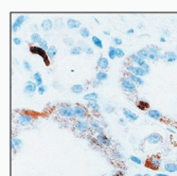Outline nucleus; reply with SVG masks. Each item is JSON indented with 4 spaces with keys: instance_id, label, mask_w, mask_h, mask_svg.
<instances>
[{
    "instance_id": "obj_1",
    "label": "nucleus",
    "mask_w": 177,
    "mask_h": 176,
    "mask_svg": "<svg viewBox=\"0 0 177 176\" xmlns=\"http://www.w3.org/2000/svg\"><path fill=\"white\" fill-rule=\"evenodd\" d=\"M56 114L61 118L67 120H74L75 118V114H74V109L73 106H71L70 104H61L56 107Z\"/></svg>"
},
{
    "instance_id": "obj_2",
    "label": "nucleus",
    "mask_w": 177,
    "mask_h": 176,
    "mask_svg": "<svg viewBox=\"0 0 177 176\" xmlns=\"http://www.w3.org/2000/svg\"><path fill=\"white\" fill-rule=\"evenodd\" d=\"M35 120V116L28 111H21L18 113L15 117V123L19 126H28L31 125Z\"/></svg>"
},
{
    "instance_id": "obj_3",
    "label": "nucleus",
    "mask_w": 177,
    "mask_h": 176,
    "mask_svg": "<svg viewBox=\"0 0 177 176\" xmlns=\"http://www.w3.org/2000/svg\"><path fill=\"white\" fill-rule=\"evenodd\" d=\"M120 85H121L122 89L127 93H135L137 91V85L127 77V75H124V77H121V80H120Z\"/></svg>"
},
{
    "instance_id": "obj_4",
    "label": "nucleus",
    "mask_w": 177,
    "mask_h": 176,
    "mask_svg": "<svg viewBox=\"0 0 177 176\" xmlns=\"http://www.w3.org/2000/svg\"><path fill=\"white\" fill-rule=\"evenodd\" d=\"M74 114H75V118L78 120H88L89 119V111H88L87 107L82 105V104H75L73 106Z\"/></svg>"
},
{
    "instance_id": "obj_5",
    "label": "nucleus",
    "mask_w": 177,
    "mask_h": 176,
    "mask_svg": "<svg viewBox=\"0 0 177 176\" xmlns=\"http://www.w3.org/2000/svg\"><path fill=\"white\" fill-rule=\"evenodd\" d=\"M73 127L78 133L80 134H87L91 131L88 120H78L76 119L73 123Z\"/></svg>"
},
{
    "instance_id": "obj_6",
    "label": "nucleus",
    "mask_w": 177,
    "mask_h": 176,
    "mask_svg": "<svg viewBox=\"0 0 177 176\" xmlns=\"http://www.w3.org/2000/svg\"><path fill=\"white\" fill-rule=\"evenodd\" d=\"M29 50L31 52L32 54H35V55H39V56L43 59L44 63L46 64V66H50V59L47 55V51H45L44 49H41V47L38 45H33V46H30Z\"/></svg>"
},
{
    "instance_id": "obj_7",
    "label": "nucleus",
    "mask_w": 177,
    "mask_h": 176,
    "mask_svg": "<svg viewBox=\"0 0 177 176\" xmlns=\"http://www.w3.org/2000/svg\"><path fill=\"white\" fill-rule=\"evenodd\" d=\"M88 122H89L90 129H91V132L94 134H102L104 133V126L101 124L99 118L94 117V116H90L89 119H88Z\"/></svg>"
},
{
    "instance_id": "obj_8",
    "label": "nucleus",
    "mask_w": 177,
    "mask_h": 176,
    "mask_svg": "<svg viewBox=\"0 0 177 176\" xmlns=\"http://www.w3.org/2000/svg\"><path fill=\"white\" fill-rule=\"evenodd\" d=\"M144 165L148 169L157 171V170H159L160 165H161V158L159 155H152L146 159Z\"/></svg>"
},
{
    "instance_id": "obj_9",
    "label": "nucleus",
    "mask_w": 177,
    "mask_h": 176,
    "mask_svg": "<svg viewBox=\"0 0 177 176\" xmlns=\"http://www.w3.org/2000/svg\"><path fill=\"white\" fill-rule=\"evenodd\" d=\"M94 139L96 141V144L100 145V147H110L112 145V141L105 133L102 134H98V135L94 136Z\"/></svg>"
},
{
    "instance_id": "obj_10",
    "label": "nucleus",
    "mask_w": 177,
    "mask_h": 176,
    "mask_svg": "<svg viewBox=\"0 0 177 176\" xmlns=\"http://www.w3.org/2000/svg\"><path fill=\"white\" fill-rule=\"evenodd\" d=\"M86 107H87L88 111H89V114H91V116H94V117H101L100 116V114H101V105L99 104V102L98 101H90V102H87V104H86Z\"/></svg>"
},
{
    "instance_id": "obj_11",
    "label": "nucleus",
    "mask_w": 177,
    "mask_h": 176,
    "mask_svg": "<svg viewBox=\"0 0 177 176\" xmlns=\"http://www.w3.org/2000/svg\"><path fill=\"white\" fill-rule=\"evenodd\" d=\"M148 52H150L148 59L154 62V63H155V62H158L159 59H161L162 53H161V50H160L159 47L152 45V46H150V47H148Z\"/></svg>"
},
{
    "instance_id": "obj_12",
    "label": "nucleus",
    "mask_w": 177,
    "mask_h": 176,
    "mask_svg": "<svg viewBox=\"0 0 177 176\" xmlns=\"http://www.w3.org/2000/svg\"><path fill=\"white\" fill-rule=\"evenodd\" d=\"M125 68H126V70H127V72L133 73V74L137 75V77H145V75H148L145 73V71L143 70V68L139 67V66L132 65V64H127Z\"/></svg>"
},
{
    "instance_id": "obj_13",
    "label": "nucleus",
    "mask_w": 177,
    "mask_h": 176,
    "mask_svg": "<svg viewBox=\"0 0 177 176\" xmlns=\"http://www.w3.org/2000/svg\"><path fill=\"white\" fill-rule=\"evenodd\" d=\"M29 19V16L27 15H19L16 17V19L14 20L13 25H12V32L16 33L18 30L23 27V25L25 23V21H27Z\"/></svg>"
},
{
    "instance_id": "obj_14",
    "label": "nucleus",
    "mask_w": 177,
    "mask_h": 176,
    "mask_svg": "<svg viewBox=\"0 0 177 176\" xmlns=\"http://www.w3.org/2000/svg\"><path fill=\"white\" fill-rule=\"evenodd\" d=\"M37 88H38V86L36 85V83L33 80H32V81H28L27 83L25 84V86H23V93L29 96V97H31V96H33L34 93H36Z\"/></svg>"
},
{
    "instance_id": "obj_15",
    "label": "nucleus",
    "mask_w": 177,
    "mask_h": 176,
    "mask_svg": "<svg viewBox=\"0 0 177 176\" xmlns=\"http://www.w3.org/2000/svg\"><path fill=\"white\" fill-rule=\"evenodd\" d=\"M163 137L158 133H152L145 138V141L150 144H158V143L162 142Z\"/></svg>"
},
{
    "instance_id": "obj_16",
    "label": "nucleus",
    "mask_w": 177,
    "mask_h": 176,
    "mask_svg": "<svg viewBox=\"0 0 177 176\" xmlns=\"http://www.w3.org/2000/svg\"><path fill=\"white\" fill-rule=\"evenodd\" d=\"M122 114H123L124 118H125L128 122H136V121H138V119H139V116L128 108L122 109Z\"/></svg>"
},
{
    "instance_id": "obj_17",
    "label": "nucleus",
    "mask_w": 177,
    "mask_h": 176,
    "mask_svg": "<svg viewBox=\"0 0 177 176\" xmlns=\"http://www.w3.org/2000/svg\"><path fill=\"white\" fill-rule=\"evenodd\" d=\"M161 59L166 63H175L177 61V53L174 51H166L162 53Z\"/></svg>"
},
{
    "instance_id": "obj_18",
    "label": "nucleus",
    "mask_w": 177,
    "mask_h": 176,
    "mask_svg": "<svg viewBox=\"0 0 177 176\" xmlns=\"http://www.w3.org/2000/svg\"><path fill=\"white\" fill-rule=\"evenodd\" d=\"M96 68L102 71H106L109 68V61L107 57L105 56H100L96 61Z\"/></svg>"
},
{
    "instance_id": "obj_19",
    "label": "nucleus",
    "mask_w": 177,
    "mask_h": 176,
    "mask_svg": "<svg viewBox=\"0 0 177 176\" xmlns=\"http://www.w3.org/2000/svg\"><path fill=\"white\" fill-rule=\"evenodd\" d=\"M23 140L20 138L16 137V136H13L12 137V141H11V149L13 152H16L18 150H20L23 147Z\"/></svg>"
},
{
    "instance_id": "obj_20",
    "label": "nucleus",
    "mask_w": 177,
    "mask_h": 176,
    "mask_svg": "<svg viewBox=\"0 0 177 176\" xmlns=\"http://www.w3.org/2000/svg\"><path fill=\"white\" fill-rule=\"evenodd\" d=\"M146 115H148V118L153 120H156V121H159V120H162V114L160 113L159 111H157V109H148L146 111Z\"/></svg>"
},
{
    "instance_id": "obj_21",
    "label": "nucleus",
    "mask_w": 177,
    "mask_h": 176,
    "mask_svg": "<svg viewBox=\"0 0 177 176\" xmlns=\"http://www.w3.org/2000/svg\"><path fill=\"white\" fill-rule=\"evenodd\" d=\"M130 59L133 63L136 64V66H139V67H143V66L146 64L145 59H141L140 56H138L137 53H132V54L130 55Z\"/></svg>"
},
{
    "instance_id": "obj_22",
    "label": "nucleus",
    "mask_w": 177,
    "mask_h": 176,
    "mask_svg": "<svg viewBox=\"0 0 177 176\" xmlns=\"http://www.w3.org/2000/svg\"><path fill=\"white\" fill-rule=\"evenodd\" d=\"M66 25L69 29L75 30V29H81V21L74 18H68L66 21Z\"/></svg>"
},
{
    "instance_id": "obj_23",
    "label": "nucleus",
    "mask_w": 177,
    "mask_h": 176,
    "mask_svg": "<svg viewBox=\"0 0 177 176\" xmlns=\"http://www.w3.org/2000/svg\"><path fill=\"white\" fill-rule=\"evenodd\" d=\"M41 29L44 30V31L46 32H50L52 29L54 28V23L51 20L50 18H47V19H44L43 21H41Z\"/></svg>"
},
{
    "instance_id": "obj_24",
    "label": "nucleus",
    "mask_w": 177,
    "mask_h": 176,
    "mask_svg": "<svg viewBox=\"0 0 177 176\" xmlns=\"http://www.w3.org/2000/svg\"><path fill=\"white\" fill-rule=\"evenodd\" d=\"M163 170L168 173H176L177 172V163L174 161H169L166 162L163 165Z\"/></svg>"
},
{
    "instance_id": "obj_25",
    "label": "nucleus",
    "mask_w": 177,
    "mask_h": 176,
    "mask_svg": "<svg viewBox=\"0 0 177 176\" xmlns=\"http://www.w3.org/2000/svg\"><path fill=\"white\" fill-rule=\"evenodd\" d=\"M70 90L71 93H73L74 95H81L84 93L85 90V87H84L83 84H73V85L70 87Z\"/></svg>"
},
{
    "instance_id": "obj_26",
    "label": "nucleus",
    "mask_w": 177,
    "mask_h": 176,
    "mask_svg": "<svg viewBox=\"0 0 177 176\" xmlns=\"http://www.w3.org/2000/svg\"><path fill=\"white\" fill-rule=\"evenodd\" d=\"M99 93H96V91H92V93H88L86 95L83 96V100H85L86 102H90V101H98L99 99Z\"/></svg>"
},
{
    "instance_id": "obj_27",
    "label": "nucleus",
    "mask_w": 177,
    "mask_h": 176,
    "mask_svg": "<svg viewBox=\"0 0 177 176\" xmlns=\"http://www.w3.org/2000/svg\"><path fill=\"white\" fill-rule=\"evenodd\" d=\"M127 75L128 77H130V80H132L133 82H134L136 85H138V86H142V85H144V80H143V77H137V75H135V74H133V73H130V72H127Z\"/></svg>"
},
{
    "instance_id": "obj_28",
    "label": "nucleus",
    "mask_w": 177,
    "mask_h": 176,
    "mask_svg": "<svg viewBox=\"0 0 177 176\" xmlns=\"http://www.w3.org/2000/svg\"><path fill=\"white\" fill-rule=\"evenodd\" d=\"M30 41H31V43L34 44V45H38V44L43 41V37H41V35L38 33V32H33V33L30 35Z\"/></svg>"
},
{
    "instance_id": "obj_29",
    "label": "nucleus",
    "mask_w": 177,
    "mask_h": 176,
    "mask_svg": "<svg viewBox=\"0 0 177 176\" xmlns=\"http://www.w3.org/2000/svg\"><path fill=\"white\" fill-rule=\"evenodd\" d=\"M109 155L112 157V159H114V160H124V156H123V154L121 153V152H119V151H117V150H110L109 151Z\"/></svg>"
},
{
    "instance_id": "obj_30",
    "label": "nucleus",
    "mask_w": 177,
    "mask_h": 176,
    "mask_svg": "<svg viewBox=\"0 0 177 176\" xmlns=\"http://www.w3.org/2000/svg\"><path fill=\"white\" fill-rule=\"evenodd\" d=\"M94 79H96L98 81H100V82H105V81H107V79H108V74H107V72L106 71H102V70H98L96 72V77Z\"/></svg>"
},
{
    "instance_id": "obj_31",
    "label": "nucleus",
    "mask_w": 177,
    "mask_h": 176,
    "mask_svg": "<svg viewBox=\"0 0 177 176\" xmlns=\"http://www.w3.org/2000/svg\"><path fill=\"white\" fill-rule=\"evenodd\" d=\"M136 106L138 107V109H140V111H148V109H150V104H148V102L144 101V100H139V101H137Z\"/></svg>"
},
{
    "instance_id": "obj_32",
    "label": "nucleus",
    "mask_w": 177,
    "mask_h": 176,
    "mask_svg": "<svg viewBox=\"0 0 177 176\" xmlns=\"http://www.w3.org/2000/svg\"><path fill=\"white\" fill-rule=\"evenodd\" d=\"M91 43H92V45L94 46L96 48H98V49H103L104 48V44H103V41H102V39L100 38V37H98V36H91Z\"/></svg>"
},
{
    "instance_id": "obj_33",
    "label": "nucleus",
    "mask_w": 177,
    "mask_h": 176,
    "mask_svg": "<svg viewBox=\"0 0 177 176\" xmlns=\"http://www.w3.org/2000/svg\"><path fill=\"white\" fill-rule=\"evenodd\" d=\"M32 79H33V81L36 83V85L39 87V86L44 85V79H43V75H41V72H34L33 73V77H32Z\"/></svg>"
},
{
    "instance_id": "obj_34",
    "label": "nucleus",
    "mask_w": 177,
    "mask_h": 176,
    "mask_svg": "<svg viewBox=\"0 0 177 176\" xmlns=\"http://www.w3.org/2000/svg\"><path fill=\"white\" fill-rule=\"evenodd\" d=\"M69 52H70V54H71V55L76 56V55H81L84 51H83V49H82L81 46H80V45H75V46H73L72 48H70Z\"/></svg>"
},
{
    "instance_id": "obj_35",
    "label": "nucleus",
    "mask_w": 177,
    "mask_h": 176,
    "mask_svg": "<svg viewBox=\"0 0 177 176\" xmlns=\"http://www.w3.org/2000/svg\"><path fill=\"white\" fill-rule=\"evenodd\" d=\"M136 53H137V55H138V56H140L141 59H145V61L148 59V54H150V52H148V47H146V48H142V49L138 50Z\"/></svg>"
},
{
    "instance_id": "obj_36",
    "label": "nucleus",
    "mask_w": 177,
    "mask_h": 176,
    "mask_svg": "<svg viewBox=\"0 0 177 176\" xmlns=\"http://www.w3.org/2000/svg\"><path fill=\"white\" fill-rule=\"evenodd\" d=\"M47 55L49 57V59H53L57 55V48L55 46H50L47 51Z\"/></svg>"
},
{
    "instance_id": "obj_37",
    "label": "nucleus",
    "mask_w": 177,
    "mask_h": 176,
    "mask_svg": "<svg viewBox=\"0 0 177 176\" xmlns=\"http://www.w3.org/2000/svg\"><path fill=\"white\" fill-rule=\"evenodd\" d=\"M107 56L110 59H117V48L114 46H110L107 50Z\"/></svg>"
},
{
    "instance_id": "obj_38",
    "label": "nucleus",
    "mask_w": 177,
    "mask_h": 176,
    "mask_svg": "<svg viewBox=\"0 0 177 176\" xmlns=\"http://www.w3.org/2000/svg\"><path fill=\"white\" fill-rule=\"evenodd\" d=\"M103 111H104V113H105V114H107V115H110V114L114 113V111H116V107H114L112 104L106 103V104H104Z\"/></svg>"
},
{
    "instance_id": "obj_39",
    "label": "nucleus",
    "mask_w": 177,
    "mask_h": 176,
    "mask_svg": "<svg viewBox=\"0 0 177 176\" xmlns=\"http://www.w3.org/2000/svg\"><path fill=\"white\" fill-rule=\"evenodd\" d=\"M82 47V49H83V51L85 52L86 54H88V55H92L94 53V50L92 49L90 46H88V45H86V44H84V43H82L81 45H80Z\"/></svg>"
},
{
    "instance_id": "obj_40",
    "label": "nucleus",
    "mask_w": 177,
    "mask_h": 176,
    "mask_svg": "<svg viewBox=\"0 0 177 176\" xmlns=\"http://www.w3.org/2000/svg\"><path fill=\"white\" fill-rule=\"evenodd\" d=\"M78 33H80L82 38H88V37H90V31L86 27H82L80 29V31H78Z\"/></svg>"
},
{
    "instance_id": "obj_41",
    "label": "nucleus",
    "mask_w": 177,
    "mask_h": 176,
    "mask_svg": "<svg viewBox=\"0 0 177 176\" xmlns=\"http://www.w3.org/2000/svg\"><path fill=\"white\" fill-rule=\"evenodd\" d=\"M23 67L26 71H28V72H32V71H33V66H32V64L30 63V62H28L27 59L23 61Z\"/></svg>"
},
{
    "instance_id": "obj_42",
    "label": "nucleus",
    "mask_w": 177,
    "mask_h": 176,
    "mask_svg": "<svg viewBox=\"0 0 177 176\" xmlns=\"http://www.w3.org/2000/svg\"><path fill=\"white\" fill-rule=\"evenodd\" d=\"M63 41H64V44H65V46H67V47H70V48H72L73 46H75L74 44H75V41H74V39L72 38V37H65V38L63 39Z\"/></svg>"
},
{
    "instance_id": "obj_43",
    "label": "nucleus",
    "mask_w": 177,
    "mask_h": 176,
    "mask_svg": "<svg viewBox=\"0 0 177 176\" xmlns=\"http://www.w3.org/2000/svg\"><path fill=\"white\" fill-rule=\"evenodd\" d=\"M112 46H114L116 48L120 47V46L122 45V43H123V41H122L121 37H118V36H114L112 37Z\"/></svg>"
},
{
    "instance_id": "obj_44",
    "label": "nucleus",
    "mask_w": 177,
    "mask_h": 176,
    "mask_svg": "<svg viewBox=\"0 0 177 176\" xmlns=\"http://www.w3.org/2000/svg\"><path fill=\"white\" fill-rule=\"evenodd\" d=\"M130 161H133V162H134V163H136V165H142V160H141V158L137 157V156H135V155L130 156Z\"/></svg>"
},
{
    "instance_id": "obj_45",
    "label": "nucleus",
    "mask_w": 177,
    "mask_h": 176,
    "mask_svg": "<svg viewBox=\"0 0 177 176\" xmlns=\"http://www.w3.org/2000/svg\"><path fill=\"white\" fill-rule=\"evenodd\" d=\"M38 46H39L41 49L45 50V51H48V49H49V47H50V46L48 45V41H46V39H44V38H43V41H41V43L38 44Z\"/></svg>"
},
{
    "instance_id": "obj_46",
    "label": "nucleus",
    "mask_w": 177,
    "mask_h": 176,
    "mask_svg": "<svg viewBox=\"0 0 177 176\" xmlns=\"http://www.w3.org/2000/svg\"><path fill=\"white\" fill-rule=\"evenodd\" d=\"M125 56V52H124L123 49H121L120 47L117 48V57L118 59H123Z\"/></svg>"
},
{
    "instance_id": "obj_47",
    "label": "nucleus",
    "mask_w": 177,
    "mask_h": 176,
    "mask_svg": "<svg viewBox=\"0 0 177 176\" xmlns=\"http://www.w3.org/2000/svg\"><path fill=\"white\" fill-rule=\"evenodd\" d=\"M47 90H48V88L46 85H41L37 88V93H39V95H45V93H47Z\"/></svg>"
},
{
    "instance_id": "obj_48",
    "label": "nucleus",
    "mask_w": 177,
    "mask_h": 176,
    "mask_svg": "<svg viewBox=\"0 0 177 176\" xmlns=\"http://www.w3.org/2000/svg\"><path fill=\"white\" fill-rule=\"evenodd\" d=\"M91 86L93 88H98V87H100V86H102V82L98 81L96 79H93L91 81Z\"/></svg>"
},
{
    "instance_id": "obj_49",
    "label": "nucleus",
    "mask_w": 177,
    "mask_h": 176,
    "mask_svg": "<svg viewBox=\"0 0 177 176\" xmlns=\"http://www.w3.org/2000/svg\"><path fill=\"white\" fill-rule=\"evenodd\" d=\"M13 43H14V45H16V46H20L21 44H23V39H21L20 37L15 36V37H13Z\"/></svg>"
},
{
    "instance_id": "obj_50",
    "label": "nucleus",
    "mask_w": 177,
    "mask_h": 176,
    "mask_svg": "<svg viewBox=\"0 0 177 176\" xmlns=\"http://www.w3.org/2000/svg\"><path fill=\"white\" fill-rule=\"evenodd\" d=\"M126 121H127V120H126L125 118H119V119H118V123H119L120 125H122V126H126Z\"/></svg>"
},
{
    "instance_id": "obj_51",
    "label": "nucleus",
    "mask_w": 177,
    "mask_h": 176,
    "mask_svg": "<svg viewBox=\"0 0 177 176\" xmlns=\"http://www.w3.org/2000/svg\"><path fill=\"white\" fill-rule=\"evenodd\" d=\"M162 36L163 37H169L171 36V31L169 29H163L162 30Z\"/></svg>"
},
{
    "instance_id": "obj_52",
    "label": "nucleus",
    "mask_w": 177,
    "mask_h": 176,
    "mask_svg": "<svg viewBox=\"0 0 177 176\" xmlns=\"http://www.w3.org/2000/svg\"><path fill=\"white\" fill-rule=\"evenodd\" d=\"M142 68H143V70H144V71H145V73H146V74H148V73L151 72V66L148 65V63H146L145 65H144Z\"/></svg>"
},
{
    "instance_id": "obj_53",
    "label": "nucleus",
    "mask_w": 177,
    "mask_h": 176,
    "mask_svg": "<svg viewBox=\"0 0 177 176\" xmlns=\"http://www.w3.org/2000/svg\"><path fill=\"white\" fill-rule=\"evenodd\" d=\"M114 176H125V173H124V171H122V170H119V171H117L116 173H114Z\"/></svg>"
},
{
    "instance_id": "obj_54",
    "label": "nucleus",
    "mask_w": 177,
    "mask_h": 176,
    "mask_svg": "<svg viewBox=\"0 0 177 176\" xmlns=\"http://www.w3.org/2000/svg\"><path fill=\"white\" fill-rule=\"evenodd\" d=\"M134 33H135V30L132 29V28H130V29H128L127 31H126V34H127V35H133Z\"/></svg>"
},
{
    "instance_id": "obj_55",
    "label": "nucleus",
    "mask_w": 177,
    "mask_h": 176,
    "mask_svg": "<svg viewBox=\"0 0 177 176\" xmlns=\"http://www.w3.org/2000/svg\"><path fill=\"white\" fill-rule=\"evenodd\" d=\"M137 26H138V28H139V29H144V28H145V26H144L143 23H139Z\"/></svg>"
},
{
    "instance_id": "obj_56",
    "label": "nucleus",
    "mask_w": 177,
    "mask_h": 176,
    "mask_svg": "<svg viewBox=\"0 0 177 176\" xmlns=\"http://www.w3.org/2000/svg\"><path fill=\"white\" fill-rule=\"evenodd\" d=\"M159 41H161V43H166V37H163V36H161V37L159 38Z\"/></svg>"
},
{
    "instance_id": "obj_57",
    "label": "nucleus",
    "mask_w": 177,
    "mask_h": 176,
    "mask_svg": "<svg viewBox=\"0 0 177 176\" xmlns=\"http://www.w3.org/2000/svg\"><path fill=\"white\" fill-rule=\"evenodd\" d=\"M166 131L170 132V133H172V134H175V133H176V132H175L174 129H170V127H168V129H166Z\"/></svg>"
},
{
    "instance_id": "obj_58",
    "label": "nucleus",
    "mask_w": 177,
    "mask_h": 176,
    "mask_svg": "<svg viewBox=\"0 0 177 176\" xmlns=\"http://www.w3.org/2000/svg\"><path fill=\"white\" fill-rule=\"evenodd\" d=\"M156 176H170L169 174H164V173H158L156 174Z\"/></svg>"
},
{
    "instance_id": "obj_59",
    "label": "nucleus",
    "mask_w": 177,
    "mask_h": 176,
    "mask_svg": "<svg viewBox=\"0 0 177 176\" xmlns=\"http://www.w3.org/2000/svg\"><path fill=\"white\" fill-rule=\"evenodd\" d=\"M103 34H105L106 36H109V35H110V32L109 31H103Z\"/></svg>"
},
{
    "instance_id": "obj_60",
    "label": "nucleus",
    "mask_w": 177,
    "mask_h": 176,
    "mask_svg": "<svg viewBox=\"0 0 177 176\" xmlns=\"http://www.w3.org/2000/svg\"><path fill=\"white\" fill-rule=\"evenodd\" d=\"M94 21H96L98 25H100V21H99V19H98V18H94Z\"/></svg>"
},
{
    "instance_id": "obj_61",
    "label": "nucleus",
    "mask_w": 177,
    "mask_h": 176,
    "mask_svg": "<svg viewBox=\"0 0 177 176\" xmlns=\"http://www.w3.org/2000/svg\"><path fill=\"white\" fill-rule=\"evenodd\" d=\"M135 176H144V174H140V173H138V174H135Z\"/></svg>"
},
{
    "instance_id": "obj_62",
    "label": "nucleus",
    "mask_w": 177,
    "mask_h": 176,
    "mask_svg": "<svg viewBox=\"0 0 177 176\" xmlns=\"http://www.w3.org/2000/svg\"><path fill=\"white\" fill-rule=\"evenodd\" d=\"M176 53H177V49H176Z\"/></svg>"
}]
</instances>
